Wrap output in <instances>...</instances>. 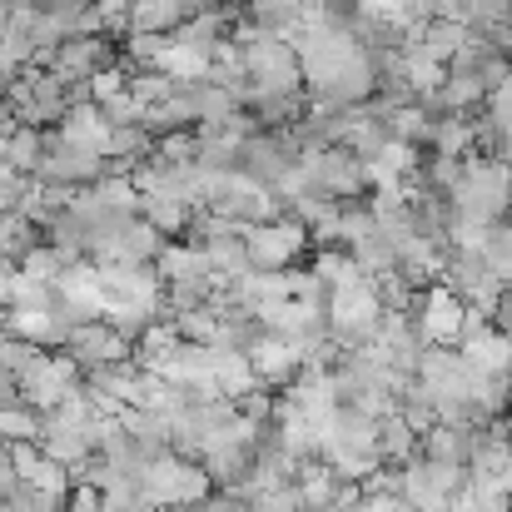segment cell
I'll use <instances>...</instances> for the list:
<instances>
[{
	"mask_svg": "<svg viewBox=\"0 0 512 512\" xmlns=\"http://www.w3.org/2000/svg\"><path fill=\"white\" fill-rule=\"evenodd\" d=\"M478 254H483V259H488V264H493V269L512 284V224L508 219H503V224H488V234H483Z\"/></svg>",
	"mask_w": 512,
	"mask_h": 512,
	"instance_id": "21",
	"label": "cell"
},
{
	"mask_svg": "<svg viewBox=\"0 0 512 512\" xmlns=\"http://www.w3.org/2000/svg\"><path fill=\"white\" fill-rule=\"evenodd\" d=\"M120 60H125V40H115V35H80V40H65V45H60L55 75L90 85V80L120 70Z\"/></svg>",
	"mask_w": 512,
	"mask_h": 512,
	"instance_id": "9",
	"label": "cell"
},
{
	"mask_svg": "<svg viewBox=\"0 0 512 512\" xmlns=\"http://www.w3.org/2000/svg\"><path fill=\"white\" fill-rule=\"evenodd\" d=\"M304 10L309 0H244L239 30L264 35V40H294L304 30Z\"/></svg>",
	"mask_w": 512,
	"mask_h": 512,
	"instance_id": "13",
	"label": "cell"
},
{
	"mask_svg": "<svg viewBox=\"0 0 512 512\" xmlns=\"http://www.w3.org/2000/svg\"><path fill=\"white\" fill-rule=\"evenodd\" d=\"M388 145H393V125L378 120V115H368V110H358V125H353V135H348V150H353L363 165H373V160H383Z\"/></svg>",
	"mask_w": 512,
	"mask_h": 512,
	"instance_id": "19",
	"label": "cell"
},
{
	"mask_svg": "<svg viewBox=\"0 0 512 512\" xmlns=\"http://www.w3.org/2000/svg\"><path fill=\"white\" fill-rule=\"evenodd\" d=\"M110 115L90 100V105H75L70 115H65V125H60V135L70 140V145H80V150H95V155H105V145H110Z\"/></svg>",
	"mask_w": 512,
	"mask_h": 512,
	"instance_id": "16",
	"label": "cell"
},
{
	"mask_svg": "<svg viewBox=\"0 0 512 512\" xmlns=\"http://www.w3.org/2000/svg\"><path fill=\"white\" fill-rule=\"evenodd\" d=\"M85 388V368L70 353H40V363L30 373H20V398L35 413H50L60 403H70Z\"/></svg>",
	"mask_w": 512,
	"mask_h": 512,
	"instance_id": "7",
	"label": "cell"
},
{
	"mask_svg": "<svg viewBox=\"0 0 512 512\" xmlns=\"http://www.w3.org/2000/svg\"><path fill=\"white\" fill-rule=\"evenodd\" d=\"M418 383H423V393L438 403V418H448V413H458L463 403H473V363L463 358V348L433 343L428 358H423V368H418Z\"/></svg>",
	"mask_w": 512,
	"mask_h": 512,
	"instance_id": "6",
	"label": "cell"
},
{
	"mask_svg": "<svg viewBox=\"0 0 512 512\" xmlns=\"http://www.w3.org/2000/svg\"><path fill=\"white\" fill-rule=\"evenodd\" d=\"M189 204L184 199H174V194H140V219H150L165 239H179L184 234V224H189Z\"/></svg>",
	"mask_w": 512,
	"mask_h": 512,
	"instance_id": "18",
	"label": "cell"
},
{
	"mask_svg": "<svg viewBox=\"0 0 512 512\" xmlns=\"http://www.w3.org/2000/svg\"><path fill=\"white\" fill-rule=\"evenodd\" d=\"M483 120L488 125H498V130H512V75L488 95V110H483Z\"/></svg>",
	"mask_w": 512,
	"mask_h": 512,
	"instance_id": "23",
	"label": "cell"
},
{
	"mask_svg": "<svg viewBox=\"0 0 512 512\" xmlns=\"http://www.w3.org/2000/svg\"><path fill=\"white\" fill-rule=\"evenodd\" d=\"M508 224H512V219H508Z\"/></svg>",
	"mask_w": 512,
	"mask_h": 512,
	"instance_id": "27",
	"label": "cell"
},
{
	"mask_svg": "<svg viewBox=\"0 0 512 512\" xmlns=\"http://www.w3.org/2000/svg\"><path fill=\"white\" fill-rule=\"evenodd\" d=\"M468 304L453 294V289H443V284H433L428 294H423V309H418V329L428 334V343H443V348H458L463 339V329H468Z\"/></svg>",
	"mask_w": 512,
	"mask_h": 512,
	"instance_id": "12",
	"label": "cell"
},
{
	"mask_svg": "<svg viewBox=\"0 0 512 512\" xmlns=\"http://www.w3.org/2000/svg\"><path fill=\"white\" fill-rule=\"evenodd\" d=\"M189 15L179 10V0H135L130 5V35H174Z\"/></svg>",
	"mask_w": 512,
	"mask_h": 512,
	"instance_id": "17",
	"label": "cell"
},
{
	"mask_svg": "<svg viewBox=\"0 0 512 512\" xmlns=\"http://www.w3.org/2000/svg\"><path fill=\"white\" fill-rule=\"evenodd\" d=\"M214 493V483H209V473L199 468V463H189V458H160V463H150L145 468V503L160 512L170 508H189V503H204Z\"/></svg>",
	"mask_w": 512,
	"mask_h": 512,
	"instance_id": "5",
	"label": "cell"
},
{
	"mask_svg": "<svg viewBox=\"0 0 512 512\" xmlns=\"http://www.w3.org/2000/svg\"><path fill=\"white\" fill-rule=\"evenodd\" d=\"M40 229H45V244L55 249V259H60L65 269H70V264H90V224L80 219L75 204L55 209Z\"/></svg>",
	"mask_w": 512,
	"mask_h": 512,
	"instance_id": "14",
	"label": "cell"
},
{
	"mask_svg": "<svg viewBox=\"0 0 512 512\" xmlns=\"http://www.w3.org/2000/svg\"><path fill=\"white\" fill-rule=\"evenodd\" d=\"M0 443L15 448V443H40V413L15 403V408H0Z\"/></svg>",
	"mask_w": 512,
	"mask_h": 512,
	"instance_id": "20",
	"label": "cell"
},
{
	"mask_svg": "<svg viewBox=\"0 0 512 512\" xmlns=\"http://www.w3.org/2000/svg\"><path fill=\"white\" fill-rule=\"evenodd\" d=\"M443 289H453L473 314L493 319L498 299L508 294V279H503L478 249H448V259H443Z\"/></svg>",
	"mask_w": 512,
	"mask_h": 512,
	"instance_id": "3",
	"label": "cell"
},
{
	"mask_svg": "<svg viewBox=\"0 0 512 512\" xmlns=\"http://www.w3.org/2000/svg\"><path fill=\"white\" fill-rule=\"evenodd\" d=\"M60 353H70V358L90 373V368H105V363H130V358H135V343L125 339L110 319H90V324L75 329V339L65 343Z\"/></svg>",
	"mask_w": 512,
	"mask_h": 512,
	"instance_id": "10",
	"label": "cell"
},
{
	"mask_svg": "<svg viewBox=\"0 0 512 512\" xmlns=\"http://www.w3.org/2000/svg\"><path fill=\"white\" fill-rule=\"evenodd\" d=\"M244 249H249L254 274H284V269H299L304 254H314V239L299 219H274V224H249Z\"/></svg>",
	"mask_w": 512,
	"mask_h": 512,
	"instance_id": "4",
	"label": "cell"
},
{
	"mask_svg": "<svg viewBox=\"0 0 512 512\" xmlns=\"http://www.w3.org/2000/svg\"><path fill=\"white\" fill-rule=\"evenodd\" d=\"M110 174V160L105 155H95V150H80V145H70L60 130H50V150H45V165H40V184L45 189H65V194H80V189H90V184H100Z\"/></svg>",
	"mask_w": 512,
	"mask_h": 512,
	"instance_id": "8",
	"label": "cell"
},
{
	"mask_svg": "<svg viewBox=\"0 0 512 512\" xmlns=\"http://www.w3.org/2000/svg\"><path fill=\"white\" fill-rule=\"evenodd\" d=\"M15 403H25V398H20V378L0 368V408H15Z\"/></svg>",
	"mask_w": 512,
	"mask_h": 512,
	"instance_id": "25",
	"label": "cell"
},
{
	"mask_svg": "<svg viewBox=\"0 0 512 512\" xmlns=\"http://www.w3.org/2000/svg\"><path fill=\"white\" fill-rule=\"evenodd\" d=\"M448 204L458 214L478 219V224H503V219H512V165L468 155L463 160V179H458V189H453Z\"/></svg>",
	"mask_w": 512,
	"mask_h": 512,
	"instance_id": "1",
	"label": "cell"
},
{
	"mask_svg": "<svg viewBox=\"0 0 512 512\" xmlns=\"http://www.w3.org/2000/svg\"><path fill=\"white\" fill-rule=\"evenodd\" d=\"M40 353H45V348H35V343L10 339V334H5V339H0V368L20 378V373H30V368L40 363Z\"/></svg>",
	"mask_w": 512,
	"mask_h": 512,
	"instance_id": "22",
	"label": "cell"
},
{
	"mask_svg": "<svg viewBox=\"0 0 512 512\" xmlns=\"http://www.w3.org/2000/svg\"><path fill=\"white\" fill-rule=\"evenodd\" d=\"M0 214H10V209H5V194H0Z\"/></svg>",
	"mask_w": 512,
	"mask_h": 512,
	"instance_id": "26",
	"label": "cell"
},
{
	"mask_svg": "<svg viewBox=\"0 0 512 512\" xmlns=\"http://www.w3.org/2000/svg\"><path fill=\"white\" fill-rule=\"evenodd\" d=\"M70 512H110V508H105V498H100L95 488H80V483H75V493H70Z\"/></svg>",
	"mask_w": 512,
	"mask_h": 512,
	"instance_id": "24",
	"label": "cell"
},
{
	"mask_svg": "<svg viewBox=\"0 0 512 512\" xmlns=\"http://www.w3.org/2000/svg\"><path fill=\"white\" fill-rule=\"evenodd\" d=\"M378 458H383V468H408V463H418V458H423V433H418L413 423H403L398 413H388L383 428H378Z\"/></svg>",
	"mask_w": 512,
	"mask_h": 512,
	"instance_id": "15",
	"label": "cell"
},
{
	"mask_svg": "<svg viewBox=\"0 0 512 512\" xmlns=\"http://www.w3.org/2000/svg\"><path fill=\"white\" fill-rule=\"evenodd\" d=\"M299 170H304V179H309L314 199L353 204V199H368V194H373L368 165H363L348 145H334V150H309V155L299 160Z\"/></svg>",
	"mask_w": 512,
	"mask_h": 512,
	"instance_id": "2",
	"label": "cell"
},
{
	"mask_svg": "<svg viewBox=\"0 0 512 512\" xmlns=\"http://www.w3.org/2000/svg\"><path fill=\"white\" fill-rule=\"evenodd\" d=\"M170 249V239L150 224V219H135L130 229H120L100 254H95V264H130V269H155L160 264V254Z\"/></svg>",
	"mask_w": 512,
	"mask_h": 512,
	"instance_id": "11",
	"label": "cell"
}]
</instances>
